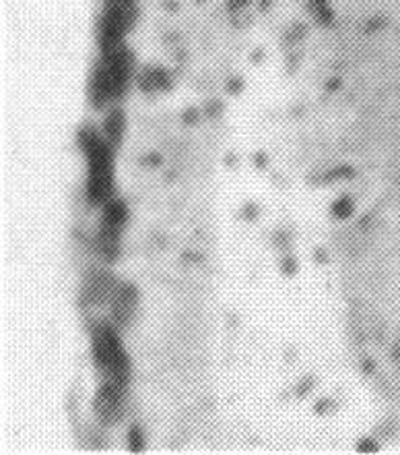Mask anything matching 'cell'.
Instances as JSON below:
<instances>
[{
    "label": "cell",
    "mask_w": 400,
    "mask_h": 455,
    "mask_svg": "<svg viewBox=\"0 0 400 455\" xmlns=\"http://www.w3.org/2000/svg\"><path fill=\"white\" fill-rule=\"evenodd\" d=\"M79 143L87 157V199L93 205L107 204L110 199L114 179H112V154L114 148L106 139H101L91 129H82Z\"/></svg>",
    "instance_id": "1"
},
{
    "label": "cell",
    "mask_w": 400,
    "mask_h": 455,
    "mask_svg": "<svg viewBox=\"0 0 400 455\" xmlns=\"http://www.w3.org/2000/svg\"><path fill=\"white\" fill-rule=\"evenodd\" d=\"M138 4L137 0H110L101 12L98 25V42L101 54L112 52L122 46L124 37L130 34L132 25L137 23Z\"/></svg>",
    "instance_id": "2"
},
{
    "label": "cell",
    "mask_w": 400,
    "mask_h": 455,
    "mask_svg": "<svg viewBox=\"0 0 400 455\" xmlns=\"http://www.w3.org/2000/svg\"><path fill=\"white\" fill-rule=\"evenodd\" d=\"M93 358L101 371L107 375V381L122 385L129 383V358L120 344L118 331L112 325H99L93 331Z\"/></svg>",
    "instance_id": "3"
},
{
    "label": "cell",
    "mask_w": 400,
    "mask_h": 455,
    "mask_svg": "<svg viewBox=\"0 0 400 455\" xmlns=\"http://www.w3.org/2000/svg\"><path fill=\"white\" fill-rule=\"evenodd\" d=\"M126 220H129V210H126L124 201H107L99 230V251L107 261H116L120 251V234H122Z\"/></svg>",
    "instance_id": "4"
},
{
    "label": "cell",
    "mask_w": 400,
    "mask_h": 455,
    "mask_svg": "<svg viewBox=\"0 0 400 455\" xmlns=\"http://www.w3.org/2000/svg\"><path fill=\"white\" fill-rule=\"evenodd\" d=\"M101 60L106 62L107 73H110L114 100L124 98V93L129 92V85L132 81V73H135V56L122 44V46L112 50V52L104 54Z\"/></svg>",
    "instance_id": "5"
},
{
    "label": "cell",
    "mask_w": 400,
    "mask_h": 455,
    "mask_svg": "<svg viewBox=\"0 0 400 455\" xmlns=\"http://www.w3.org/2000/svg\"><path fill=\"white\" fill-rule=\"evenodd\" d=\"M95 414L104 425H118L124 416V387L112 381L101 385L95 397Z\"/></svg>",
    "instance_id": "6"
},
{
    "label": "cell",
    "mask_w": 400,
    "mask_h": 455,
    "mask_svg": "<svg viewBox=\"0 0 400 455\" xmlns=\"http://www.w3.org/2000/svg\"><path fill=\"white\" fill-rule=\"evenodd\" d=\"M138 307V290L132 283H118L116 292L112 296V319L118 327H126L135 319Z\"/></svg>",
    "instance_id": "7"
},
{
    "label": "cell",
    "mask_w": 400,
    "mask_h": 455,
    "mask_svg": "<svg viewBox=\"0 0 400 455\" xmlns=\"http://www.w3.org/2000/svg\"><path fill=\"white\" fill-rule=\"evenodd\" d=\"M114 100V90L110 73H107V67L104 60L98 62V67L93 68L91 79H89V102L95 110H104L107 104Z\"/></svg>",
    "instance_id": "8"
},
{
    "label": "cell",
    "mask_w": 400,
    "mask_h": 455,
    "mask_svg": "<svg viewBox=\"0 0 400 455\" xmlns=\"http://www.w3.org/2000/svg\"><path fill=\"white\" fill-rule=\"evenodd\" d=\"M116 288H118L116 280H114L107 271H93L87 280L85 294L89 302H93V305H104V302L112 300Z\"/></svg>",
    "instance_id": "9"
},
{
    "label": "cell",
    "mask_w": 400,
    "mask_h": 455,
    "mask_svg": "<svg viewBox=\"0 0 400 455\" xmlns=\"http://www.w3.org/2000/svg\"><path fill=\"white\" fill-rule=\"evenodd\" d=\"M124 126H126V116L122 110L112 108L107 112V116L104 120V135H106V141L110 143L114 149L120 148V143H122Z\"/></svg>",
    "instance_id": "10"
},
{
    "label": "cell",
    "mask_w": 400,
    "mask_h": 455,
    "mask_svg": "<svg viewBox=\"0 0 400 455\" xmlns=\"http://www.w3.org/2000/svg\"><path fill=\"white\" fill-rule=\"evenodd\" d=\"M353 201L349 197H341L336 204L333 205V216L339 218V220H347L353 216Z\"/></svg>",
    "instance_id": "11"
},
{
    "label": "cell",
    "mask_w": 400,
    "mask_h": 455,
    "mask_svg": "<svg viewBox=\"0 0 400 455\" xmlns=\"http://www.w3.org/2000/svg\"><path fill=\"white\" fill-rule=\"evenodd\" d=\"M312 12L320 23L333 21V11H330L328 0H312Z\"/></svg>",
    "instance_id": "12"
},
{
    "label": "cell",
    "mask_w": 400,
    "mask_h": 455,
    "mask_svg": "<svg viewBox=\"0 0 400 455\" xmlns=\"http://www.w3.org/2000/svg\"><path fill=\"white\" fill-rule=\"evenodd\" d=\"M129 441H130V450L132 451H141L143 450V431H141V427L135 425V427L130 428Z\"/></svg>",
    "instance_id": "13"
},
{
    "label": "cell",
    "mask_w": 400,
    "mask_h": 455,
    "mask_svg": "<svg viewBox=\"0 0 400 455\" xmlns=\"http://www.w3.org/2000/svg\"><path fill=\"white\" fill-rule=\"evenodd\" d=\"M355 174V170L353 168H349V166H342V168H339V170H334V172L333 174H330V179H336V180H339V179H351V176Z\"/></svg>",
    "instance_id": "14"
},
{
    "label": "cell",
    "mask_w": 400,
    "mask_h": 455,
    "mask_svg": "<svg viewBox=\"0 0 400 455\" xmlns=\"http://www.w3.org/2000/svg\"><path fill=\"white\" fill-rule=\"evenodd\" d=\"M392 360L400 366V339L395 344V347H392Z\"/></svg>",
    "instance_id": "15"
},
{
    "label": "cell",
    "mask_w": 400,
    "mask_h": 455,
    "mask_svg": "<svg viewBox=\"0 0 400 455\" xmlns=\"http://www.w3.org/2000/svg\"><path fill=\"white\" fill-rule=\"evenodd\" d=\"M376 450H378V447L372 443V439H370V443H361L359 445V451H376Z\"/></svg>",
    "instance_id": "16"
},
{
    "label": "cell",
    "mask_w": 400,
    "mask_h": 455,
    "mask_svg": "<svg viewBox=\"0 0 400 455\" xmlns=\"http://www.w3.org/2000/svg\"><path fill=\"white\" fill-rule=\"evenodd\" d=\"M256 164L260 168H264V156H256Z\"/></svg>",
    "instance_id": "17"
},
{
    "label": "cell",
    "mask_w": 400,
    "mask_h": 455,
    "mask_svg": "<svg viewBox=\"0 0 400 455\" xmlns=\"http://www.w3.org/2000/svg\"><path fill=\"white\" fill-rule=\"evenodd\" d=\"M106 3H110V0H106Z\"/></svg>",
    "instance_id": "18"
}]
</instances>
